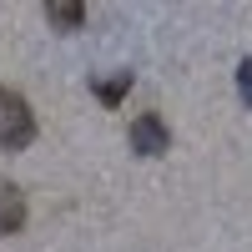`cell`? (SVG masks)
I'll return each instance as SVG.
<instances>
[{
	"mask_svg": "<svg viewBox=\"0 0 252 252\" xmlns=\"http://www.w3.org/2000/svg\"><path fill=\"white\" fill-rule=\"evenodd\" d=\"M35 136V111H31V101L20 96V91H5L0 86V146L5 152H20V146H31Z\"/></svg>",
	"mask_w": 252,
	"mask_h": 252,
	"instance_id": "6da1fadb",
	"label": "cell"
},
{
	"mask_svg": "<svg viewBox=\"0 0 252 252\" xmlns=\"http://www.w3.org/2000/svg\"><path fill=\"white\" fill-rule=\"evenodd\" d=\"M166 146H172V131H166V121L157 111H146V116L131 121V152L136 157H161Z\"/></svg>",
	"mask_w": 252,
	"mask_h": 252,
	"instance_id": "7a4b0ae2",
	"label": "cell"
},
{
	"mask_svg": "<svg viewBox=\"0 0 252 252\" xmlns=\"http://www.w3.org/2000/svg\"><path fill=\"white\" fill-rule=\"evenodd\" d=\"M26 227V197H20V187L0 177V237H10Z\"/></svg>",
	"mask_w": 252,
	"mask_h": 252,
	"instance_id": "3957f363",
	"label": "cell"
},
{
	"mask_svg": "<svg viewBox=\"0 0 252 252\" xmlns=\"http://www.w3.org/2000/svg\"><path fill=\"white\" fill-rule=\"evenodd\" d=\"M91 91H96V101H101V106H116V101H121L126 91H131V71H116V76H101V81H96Z\"/></svg>",
	"mask_w": 252,
	"mask_h": 252,
	"instance_id": "277c9868",
	"label": "cell"
},
{
	"mask_svg": "<svg viewBox=\"0 0 252 252\" xmlns=\"http://www.w3.org/2000/svg\"><path fill=\"white\" fill-rule=\"evenodd\" d=\"M46 20L56 31H76V26H86V5H76V0L71 5H46Z\"/></svg>",
	"mask_w": 252,
	"mask_h": 252,
	"instance_id": "5b68a950",
	"label": "cell"
},
{
	"mask_svg": "<svg viewBox=\"0 0 252 252\" xmlns=\"http://www.w3.org/2000/svg\"><path fill=\"white\" fill-rule=\"evenodd\" d=\"M237 91H242V101L252 106V61H242V66H237Z\"/></svg>",
	"mask_w": 252,
	"mask_h": 252,
	"instance_id": "8992f818",
	"label": "cell"
}]
</instances>
